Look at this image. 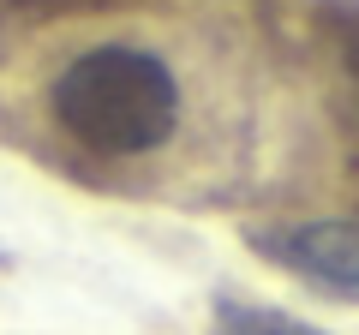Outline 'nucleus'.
<instances>
[{
  "label": "nucleus",
  "mask_w": 359,
  "mask_h": 335,
  "mask_svg": "<svg viewBox=\"0 0 359 335\" xmlns=\"http://www.w3.org/2000/svg\"><path fill=\"white\" fill-rule=\"evenodd\" d=\"M48 108L84 150L96 156H150L180 126V78L162 54L102 42L60 66Z\"/></svg>",
  "instance_id": "nucleus-1"
},
{
  "label": "nucleus",
  "mask_w": 359,
  "mask_h": 335,
  "mask_svg": "<svg viewBox=\"0 0 359 335\" xmlns=\"http://www.w3.org/2000/svg\"><path fill=\"white\" fill-rule=\"evenodd\" d=\"M257 252L276 258L282 270H294L299 282L323 287V294L359 299V221L353 216H318L294 221V228L257 233Z\"/></svg>",
  "instance_id": "nucleus-2"
},
{
  "label": "nucleus",
  "mask_w": 359,
  "mask_h": 335,
  "mask_svg": "<svg viewBox=\"0 0 359 335\" xmlns=\"http://www.w3.org/2000/svg\"><path fill=\"white\" fill-rule=\"evenodd\" d=\"M330 48H335V78H341V90H335L341 132H347V144L359 156V0L330 13Z\"/></svg>",
  "instance_id": "nucleus-3"
},
{
  "label": "nucleus",
  "mask_w": 359,
  "mask_h": 335,
  "mask_svg": "<svg viewBox=\"0 0 359 335\" xmlns=\"http://www.w3.org/2000/svg\"><path fill=\"white\" fill-rule=\"evenodd\" d=\"M210 335H330V329H318V323L294 317V311H276V306L216 299V311H210Z\"/></svg>",
  "instance_id": "nucleus-4"
}]
</instances>
